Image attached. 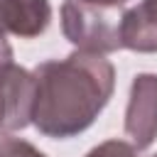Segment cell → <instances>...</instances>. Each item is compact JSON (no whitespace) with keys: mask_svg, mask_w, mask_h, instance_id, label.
<instances>
[{"mask_svg":"<svg viewBox=\"0 0 157 157\" xmlns=\"http://www.w3.org/2000/svg\"><path fill=\"white\" fill-rule=\"evenodd\" d=\"M125 135L137 152L157 140V74L145 71L132 78L125 108Z\"/></svg>","mask_w":157,"mask_h":157,"instance_id":"cell-3","label":"cell"},{"mask_svg":"<svg viewBox=\"0 0 157 157\" xmlns=\"http://www.w3.org/2000/svg\"><path fill=\"white\" fill-rule=\"evenodd\" d=\"M34 74L12 64L0 71V135H12L32 123Z\"/></svg>","mask_w":157,"mask_h":157,"instance_id":"cell-4","label":"cell"},{"mask_svg":"<svg viewBox=\"0 0 157 157\" xmlns=\"http://www.w3.org/2000/svg\"><path fill=\"white\" fill-rule=\"evenodd\" d=\"M86 157H137V150L128 140H105L86 152Z\"/></svg>","mask_w":157,"mask_h":157,"instance_id":"cell-8","label":"cell"},{"mask_svg":"<svg viewBox=\"0 0 157 157\" xmlns=\"http://www.w3.org/2000/svg\"><path fill=\"white\" fill-rule=\"evenodd\" d=\"M123 7H105L86 0H64L61 32L81 52L110 54L123 49Z\"/></svg>","mask_w":157,"mask_h":157,"instance_id":"cell-2","label":"cell"},{"mask_svg":"<svg viewBox=\"0 0 157 157\" xmlns=\"http://www.w3.org/2000/svg\"><path fill=\"white\" fill-rule=\"evenodd\" d=\"M52 20L49 0H0V32L20 39L39 37Z\"/></svg>","mask_w":157,"mask_h":157,"instance_id":"cell-5","label":"cell"},{"mask_svg":"<svg viewBox=\"0 0 157 157\" xmlns=\"http://www.w3.org/2000/svg\"><path fill=\"white\" fill-rule=\"evenodd\" d=\"M15 64V54H12V47L5 37V32H0V71H5L7 66Z\"/></svg>","mask_w":157,"mask_h":157,"instance_id":"cell-9","label":"cell"},{"mask_svg":"<svg viewBox=\"0 0 157 157\" xmlns=\"http://www.w3.org/2000/svg\"><path fill=\"white\" fill-rule=\"evenodd\" d=\"M0 157H47V155L22 137L0 135Z\"/></svg>","mask_w":157,"mask_h":157,"instance_id":"cell-7","label":"cell"},{"mask_svg":"<svg viewBox=\"0 0 157 157\" xmlns=\"http://www.w3.org/2000/svg\"><path fill=\"white\" fill-rule=\"evenodd\" d=\"M123 49L157 52V0H140L123 12Z\"/></svg>","mask_w":157,"mask_h":157,"instance_id":"cell-6","label":"cell"},{"mask_svg":"<svg viewBox=\"0 0 157 157\" xmlns=\"http://www.w3.org/2000/svg\"><path fill=\"white\" fill-rule=\"evenodd\" d=\"M34 74L32 125L56 140L74 137L93 125L115 88V69L105 54L71 52L64 59L42 61Z\"/></svg>","mask_w":157,"mask_h":157,"instance_id":"cell-1","label":"cell"},{"mask_svg":"<svg viewBox=\"0 0 157 157\" xmlns=\"http://www.w3.org/2000/svg\"><path fill=\"white\" fill-rule=\"evenodd\" d=\"M152 157H157V152H155V155H152Z\"/></svg>","mask_w":157,"mask_h":157,"instance_id":"cell-11","label":"cell"},{"mask_svg":"<svg viewBox=\"0 0 157 157\" xmlns=\"http://www.w3.org/2000/svg\"><path fill=\"white\" fill-rule=\"evenodd\" d=\"M86 2H96V5H105V7H125L130 0H86Z\"/></svg>","mask_w":157,"mask_h":157,"instance_id":"cell-10","label":"cell"}]
</instances>
